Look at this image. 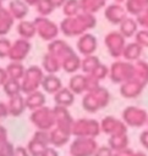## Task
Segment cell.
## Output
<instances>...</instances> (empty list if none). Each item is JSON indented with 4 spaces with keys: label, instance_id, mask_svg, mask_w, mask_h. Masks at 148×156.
Masks as SVG:
<instances>
[{
    "label": "cell",
    "instance_id": "1",
    "mask_svg": "<svg viewBox=\"0 0 148 156\" xmlns=\"http://www.w3.org/2000/svg\"><path fill=\"white\" fill-rule=\"evenodd\" d=\"M110 100H111L110 91L106 88L99 85L98 88L83 94L82 107L84 108V111L89 113H97L98 111L105 108L109 105Z\"/></svg>",
    "mask_w": 148,
    "mask_h": 156
},
{
    "label": "cell",
    "instance_id": "2",
    "mask_svg": "<svg viewBox=\"0 0 148 156\" xmlns=\"http://www.w3.org/2000/svg\"><path fill=\"white\" fill-rule=\"evenodd\" d=\"M31 123L37 128L42 130H50L55 127V113L54 108L49 106H42L39 108L32 110L29 115Z\"/></svg>",
    "mask_w": 148,
    "mask_h": 156
},
{
    "label": "cell",
    "instance_id": "3",
    "mask_svg": "<svg viewBox=\"0 0 148 156\" xmlns=\"http://www.w3.org/2000/svg\"><path fill=\"white\" fill-rule=\"evenodd\" d=\"M72 136H91L97 138L102 133L100 122L95 118H77L73 121Z\"/></svg>",
    "mask_w": 148,
    "mask_h": 156
},
{
    "label": "cell",
    "instance_id": "4",
    "mask_svg": "<svg viewBox=\"0 0 148 156\" xmlns=\"http://www.w3.org/2000/svg\"><path fill=\"white\" fill-rule=\"evenodd\" d=\"M98 146L95 138L73 136V140L70 141L68 152L70 156H93Z\"/></svg>",
    "mask_w": 148,
    "mask_h": 156
},
{
    "label": "cell",
    "instance_id": "5",
    "mask_svg": "<svg viewBox=\"0 0 148 156\" xmlns=\"http://www.w3.org/2000/svg\"><path fill=\"white\" fill-rule=\"evenodd\" d=\"M44 72L38 66H32L24 71V74L21 79V88L23 94L32 93L34 90L40 89L42 82L44 78Z\"/></svg>",
    "mask_w": 148,
    "mask_h": 156
},
{
    "label": "cell",
    "instance_id": "6",
    "mask_svg": "<svg viewBox=\"0 0 148 156\" xmlns=\"http://www.w3.org/2000/svg\"><path fill=\"white\" fill-rule=\"evenodd\" d=\"M121 118L127 127L141 128L147 126L148 112L138 106H126L121 113Z\"/></svg>",
    "mask_w": 148,
    "mask_h": 156
},
{
    "label": "cell",
    "instance_id": "7",
    "mask_svg": "<svg viewBox=\"0 0 148 156\" xmlns=\"http://www.w3.org/2000/svg\"><path fill=\"white\" fill-rule=\"evenodd\" d=\"M50 145V136L49 130H42L37 129L32 138L29 139L27 144V149L31 154V156H40V154L44 151L45 147Z\"/></svg>",
    "mask_w": 148,
    "mask_h": 156
},
{
    "label": "cell",
    "instance_id": "8",
    "mask_svg": "<svg viewBox=\"0 0 148 156\" xmlns=\"http://www.w3.org/2000/svg\"><path fill=\"white\" fill-rule=\"evenodd\" d=\"M133 65L126 62H115L109 69V77L115 84H121L132 78Z\"/></svg>",
    "mask_w": 148,
    "mask_h": 156
},
{
    "label": "cell",
    "instance_id": "9",
    "mask_svg": "<svg viewBox=\"0 0 148 156\" xmlns=\"http://www.w3.org/2000/svg\"><path fill=\"white\" fill-rule=\"evenodd\" d=\"M100 128H102V133L109 136L114 134L127 133V129H128V127L122 121V118H117L115 116H105L100 121Z\"/></svg>",
    "mask_w": 148,
    "mask_h": 156
},
{
    "label": "cell",
    "instance_id": "10",
    "mask_svg": "<svg viewBox=\"0 0 148 156\" xmlns=\"http://www.w3.org/2000/svg\"><path fill=\"white\" fill-rule=\"evenodd\" d=\"M53 108H54V113H55V127H57L65 132L71 133L75 118L71 116L68 107L55 105Z\"/></svg>",
    "mask_w": 148,
    "mask_h": 156
},
{
    "label": "cell",
    "instance_id": "11",
    "mask_svg": "<svg viewBox=\"0 0 148 156\" xmlns=\"http://www.w3.org/2000/svg\"><path fill=\"white\" fill-rule=\"evenodd\" d=\"M143 89H144L143 84H141L137 80L128 79V80L120 84V90L119 91H120L121 96H124L125 99H136L142 94Z\"/></svg>",
    "mask_w": 148,
    "mask_h": 156
},
{
    "label": "cell",
    "instance_id": "12",
    "mask_svg": "<svg viewBox=\"0 0 148 156\" xmlns=\"http://www.w3.org/2000/svg\"><path fill=\"white\" fill-rule=\"evenodd\" d=\"M7 107H9L10 116H12V117H20L27 110L24 94L21 93V94L10 96L9 98V101H7Z\"/></svg>",
    "mask_w": 148,
    "mask_h": 156
},
{
    "label": "cell",
    "instance_id": "13",
    "mask_svg": "<svg viewBox=\"0 0 148 156\" xmlns=\"http://www.w3.org/2000/svg\"><path fill=\"white\" fill-rule=\"evenodd\" d=\"M49 136H50V145L54 147H62L67 145L71 140L72 134L68 132H65L57 127H54L53 129L49 130Z\"/></svg>",
    "mask_w": 148,
    "mask_h": 156
},
{
    "label": "cell",
    "instance_id": "14",
    "mask_svg": "<svg viewBox=\"0 0 148 156\" xmlns=\"http://www.w3.org/2000/svg\"><path fill=\"white\" fill-rule=\"evenodd\" d=\"M62 82L61 79L55 74V73H48L44 76L43 82H42V89L45 94H51L54 95L56 91H59L62 88Z\"/></svg>",
    "mask_w": 148,
    "mask_h": 156
},
{
    "label": "cell",
    "instance_id": "15",
    "mask_svg": "<svg viewBox=\"0 0 148 156\" xmlns=\"http://www.w3.org/2000/svg\"><path fill=\"white\" fill-rule=\"evenodd\" d=\"M75 96L76 94L68 87H62L59 91L54 94V102L55 105H59V106L70 107L75 102Z\"/></svg>",
    "mask_w": 148,
    "mask_h": 156
},
{
    "label": "cell",
    "instance_id": "16",
    "mask_svg": "<svg viewBox=\"0 0 148 156\" xmlns=\"http://www.w3.org/2000/svg\"><path fill=\"white\" fill-rule=\"evenodd\" d=\"M24 99H26V106H27V108L29 111L35 110V108H39V107L44 106L45 102H46L45 94L43 91H40L39 89L38 90H34L32 93L24 94Z\"/></svg>",
    "mask_w": 148,
    "mask_h": 156
},
{
    "label": "cell",
    "instance_id": "17",
    "mask_svg": "<svg viewBox=\"0 0 148 156\" xmlns=\"http://www.w3.org/2000/svg\"><path fill=\"white\" fill-rule=\"evenodd\" d=\"M68 88L76 95H83L87 91V74H75L68 80Z\"/></svg>",
    "mask_w": 148,
    "mask_h": 156
},
{
    "label": "cell",
    "instance_id": "18",
    "mask_svg": "<svg viewBox=\"0 0 148 156\" xmlns=\"http://www.w3.org/2000/svg\"><path fill=\"white\" fill-rule=\"evenodd\" d=\"M130 144V139L127 133H120V134H114L110 135L108 138V145L114 150V151H119L122 149L128 147Z\"/></svg>",
    "mask_w": 148,
    "mask_h": 156
},
{
    "label": "cell",
    "instance_id": "19",
    "mask_svg": "<svg viewBox=\"0 0 148 156\" xmlns=\"http://www.w3.org/2000/svg\"><path fill=\"white\" fill-rule=\"evenodd\" d=\"M133 80L139 82L141 84H143L144 87L148 83V65L144 62H137L133 65V73H132V78Z\"/></svg>",
    "mask_w": 148,
    "mask_h": 156
},
{
    "label": "cell",
    "instance_id": "20",
    "mask_svg": "<svg viewBox=\"0 0 148 156\" xmlns=\"http://www.w3.org/2000/svg\"><path fill=\"white\" fill-rule=\"evenodd\" d=\"M2 90L5 93V95L7 98L21 94L22 93V88H21V80L18 79H12V78H7L6 82L2 84Z\"/></svg>",
    "mask_w": 148,
    "mask_h": 156
},
{
    "label": "cell",
    "instance_id": "21",
    "mask_svg": "<svg viewBox=\"0 0 148 156\" xmlns=\"http://www.w3.org/2000/svg\"><path fill=\"white\" fill-rule=\"evenodd\" d=\"M61 67V62L53 55H46L43 61V69L46 73H56Z\"/></svg>",
    "mask_w": 148,
    "mask_h": 156
},
{
    "label": "cell",
    "instance_id": "22",
    "mask_svg": "<svg viewBox=\"0 0 148 156\" xmlns=\"http://www.w3.org/2000/svg\"><path fill=\"white\" fill-rule=\"evenodd\" d=\"M24 67L17 62V61H13L12 63H10L7 67H6V72H7V76L9 78H12V79H18L21 80L23 74H24Z\"/></svg>",
    "mask_w": 148,
    "mask_h": 156
},
{
    "label": "cell",
    "instance_id": "23",
    "mask_svg": "<svg viewBox=\"0 0 148 156\" xmlns=\"http://www.w3.org/2000/svg\"><path fill=\"white\" fill-rule=\"evenodd\" d=\"M99 65H100V63H99V61L97 60V57L87 56V57L81 62V69H82L86 74H89V73H92Z\"/></svg>",
    "mask_w": 148,
    "mask_h": 156
},
{
    "label": "cell",
    "instance_id": "24",
    "mask_svg": "<svg viewBox=\"0 0 148 156\" xmlns=\"http://www.w3.org/2000/svg\"><path fill=\"white\" fill-rule=\"evenodd\" d=\"M15 146L7 138H0V156H13Z\"/></svg>",
    "mask_w": 148,
    "mask_h": 156
},
{
    "label": "cell",
    "instance_id": "25",
    "mask_svg": "<svg viewBox=\"0 0 148 156\" xmlns=\"http://www.w3.org/2000/svg\"><path fill=\"white\" fill-rule=\"evenodd\" d=\"M91 74H93L95 78H98L99 80H103V79H105L108 76H109V68L105 66V65H99Z\"/></svg>",
    "mask_w": 148,
    "mask_h": 156
},
{
    "label": "cell",
    "instance_id": "26",
    "mask_svg": "<svg viewBox=\"0 0 148 156\" xmlns=\"http://www.w3.org/2000/svg\"><path fill=\"white\" fill-rule=\"evenodd\" d=\"M114 152L115 151L109 145H102V146H98L93 156H114Z\"/></svg>",
    "mask_w": 148,
    "mask_h": 156
},
{
    "label": "cell",
    "instance_id": "27",
    "mask_svg": "<svg viewBox=\"0 0 148 156\" xmlns=\"http://www.w3.org/2000/svg\"><path fill=\"white\" fill-rule=\"evenodd\" d=\"M138 55H139V48L137 46H130L125 51V56L127 57V60H137Z\"/></svg>",
    "mask_w": 148,
    "mask_h": 156
},
{
    "label": "cell",
    "instance_id": "28",
    "mask_svg": "<svg viewBox=\"0 0 148 156\" xmlns=\"http://www.w3.org/2000/svg\"><path fill=\"white\" fill-rule=\"evenodd\" d=\"M13 156H31L27 146H22V145H17L15 146V151H13Z\"/></svg>",
    "mask_w": 148,
    "mask_h": 156
},
{
    "label": "cell",
    "instance_id": "29",
    "mask_svg": "<svg viewBox=\"0 0 148 156\" xmlns=\"http://www.w3.org/2000/svg\"><path fill=\"white\" fill-rule=\"evenodd\" d=\"M7 116H10L9 113V107H7V102L0 101V121L5 119Z\"/></svg>",
    "mask_w": 148,
    "mask_h": 156
},
{
    "label": "cell",
    "instance_id": "30",
    "mask_svg": "<svg viewBox=\"0 0 148 156\" xmlns=\"http://www.w3.org/2000/svg\"><path fill=\"white\" fill-rule=\"evenodd\" d=\"M40 156H59V152H57L56 147L49 145L48 147L44 149V151L40 154Z\"/></svg>",
    "mask_w": 148,
    "mask_h": 156
},
{
    "label": "cell",
    "instance_id": "31",
    "mask_svg": "<svg viewBox=\"0 0 148 156\" xmlns=\"http://www.w3.org/2000/svg\"><path fill=\"white\" fill-rule=\"evenodd\" d=\"M139 144L148 150V129H144L141 134H139Z\"/></svg>",
    "mask_w": 148,
    "mask_h": 156
},
{
    "label": "cell",
    "instance_id": "32",
    "mask_svg": "<svg viewBox=\"0 0 148 156\" xmlns=\"http://www.w3.org/2000/svg\"><path fill=\"white\" fill-rule=\"evenodd\" d=\"M133 152H135V150H132V149H130V147H126V149L115 151V152H114V156H132Z\"/></svg>",
    "mask_w": 148,
    "mask_h": 156
},
{
    "label": "cell",
    "instance_id": "33",
    "mask_svg": "<svg viewBox=\"0 0 148 156\" xmlns=\"http://www.w3.org/2000/svg\"><path fill=\"white\" fill-rule=\"evenodd\" d=\"M9 54V45L5 43H2V41H0V57H4V56H6Z\"/></svg>",
    "mask_w": 148,
    "mask_h": 156
},
{
    "label": "cell",
    "instance_id": "34",
    "mask_svg": "<svg viewBox=\"0 0 148 156\" xmlns=\"http://www.w3.org/2000/svg\"><path fill=\"white\" fill-rule=\"evenodd\" d=\"M132 156H147V154L143 152V151H135Z\"/></svg>",
    "mask_w": 148,
    "mask_h": 156
},
{
    "label": "cell",
    "instance_id": "35",
    "mask_svg": "<svg viewBox=\"0 0 148 156\" xmlns=\"http://www.w3.org/2000/svg\"><path fill=\"white\" fill-rule=\"evenodd\" d=\"M147 127H148V121H147Z\"/></svg>",
    "mask_w": 148,
    "mask_h": 156
}]
</instances>
